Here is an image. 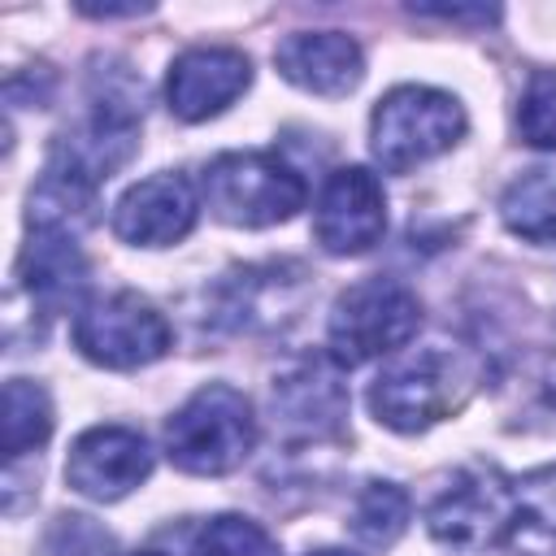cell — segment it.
<instances>
[{"label": "cell", "mask_w": 556, "mask_h": 556, "mask_svg": "<svg viewBox=\"0 0 556 556\" xmlns=\"http://www.w3.org/2000/svg\"><path fill=\"white\" fill-rule=\"evenodd\" d=\"M135 556H161V552H135Z\"/></svg>", "instance_id": "24"}, {"label": "cell", "mask_w": 556, "mask_h": 556, "mask_svg": "<svg viewBox=\"0 0 556 556\" xmlns=\"http://www.w3.org/2000/svg\"><path fill=\"white\" fill-rule=\"evenodd\" d=\"M200 191L222 222L243 230L278 226L308 200V182L278 152H222L204 165Z\"/></svg>", "instance_id": "3"}, {"label": "cell", "mask_w": 556, "mask_h": 556, "mask_svg": "<svg viewBox=\"0 0 556 556\" xmlns=\"http://www.w3.org/2000/svg\"><path fill=\"white\" fill-rule=\"evenodd\" d=\"M256 434L252 400L230 382H208L165 421V452L182 473L222 478L252 456Z\"/></svg>", "instance_id": "1"}, {"label": "cell", "mask_w": 556, "mask_h": 556, "mask_svg": "<svg viewBox=\"0 0 556 556\" xmlns=\"http://www.w3.org/2000/svg\"><path fill=\"white\" fill-rule=\"evenodd\" d=\"M465 135V109L456 96L434 87H391L369 117V148L387 174H408L421 161L447 152Z\"/></svg>", "instance_id": "4"}, {"label": "cell", "mask_w": 556, "mask_h": 556, "mask_svg": "<svg viewBox=\"0 0 556 556\" xmlns=\"http://www.w3.org/2000/svg\"><path fill=\"white\" fill-rule=\"evenodd\" d=\"M308 556H356V552H339V547H321V552H308Z\"/></svg>", "instance_id": "23"}, {"label": "cell", "mask_w": 556, "mask_h": 556, "mask_svg": "<svg viewBox=\"0 0 556 556\" xmlns=\"http://www.w3.org/2000/svg\"><path fill=\"white\" fill-rule=\"evenodd\" d=\"M17 278L43 313H61L87 287V256H83V248L74 243L70 230L30 226V239L17 256Z\"/></svg>", "instance_id": "14"}, {"label": "cell", "mask_w": 556, "mask_h": 556, "mask_svg": "<svg viewBox=\"0 0 556 556\" xmlns=\"http://www.w3.org/2000/svg\"><path fill=\"white\" fill-rule=\"evenodd\" d=\"M274 413L291 439L339 434L348 417V391L339 382V365L304 361L291 374L274 378Z\"/></svg>", "instance_id": "13"}, {"label": "cell", "mask_w": 556, "mask_h": 556, "mask_svg": "<svg viewBox=\"0 0 556 556\" xmlns=\"http://www.w3.org/2000/svg\"><path fill=\"white\" fill-rule=\"evenodd\" d=\"M513 521H517V482H508L486 460L456 469L426 508V530L434 534V543L456 552H482L513 539Z\"/></svg>", "instance_id": "6"}, {"label": "cell", "mask_w": 556, "mask_h": 556, "mask_svg": "<svg viewBox=\"0 0 556 556\" xmlns=\"http://www.w3.org/2000/svg\"><path fill=\"white\" fill-rule=\"evenodd\" d=\"M274 65L308 96H348L365 78V52L343 30H295L274 48Z\"/></svg>", "instance_id": "12"}, {"label": "cell", "mask_w": 556, "mask_h": 556, "mask_svg": "<svg viewBox=\"0 0 556 556\" xmlns=\"http://www.w3.org/2000/svg\"><path fill=\"white\" fill-rule=\"evenodd\" d=\"M113 552V539L109 530H100L91 517H56L52 530L43 534V556H109Z\"/></svg>", "instance_id": "21"}, {"label": "cell", "mask_w": 556, "mask_h": 556, "mask_svg": "<svg viewBox=\"0 0 556 556\" xmlns=\"http://www.w3.org/2000/svg\"><path fill=\"white\" fill-rule=\"evenodd\" d=\"M174 330L139 291L96 295L74 313V348L104 369H139L169 352Z\"/></svg>", "instance_id": "7"}, {"label": "cell", "mask_w": 556, "mask_h": 556, "mask_svg": "<svg viewBox=\"0 0 556 556\" xmlns=\"http://www.w3.org/2000/svg\"><path fill=\"white\" fill-rule=\"evenodd\" d=\"M469 387H473V374L452 348H443V343L413 348V352L395 356L369 382V413L387 430L417 434V430L452 417L465 404Z\"/></svg>", "instance_id": "2"}, {"label": "cell", "mask_w": 556, "mask_h": 556, "mask_svg": "<svg viewBox=\"0 0 556 556\" xmlns=\"http://www.w3.org/2000/svg\"><path fill=\"white\" fill-rule=\"evenodd\" d=\"M513 543L526 556H556V465L517 482Z\"/></svg>", "instance_id": "16"}, {"label": "cell", "mask_w": 556, "mask_h": 556, "mask_svg": "<svg viewBox=\"0 0 556 556\" xmlns=\"http://www.w3.org/2000/svg\"><path fill=\"white\" fill-rule=\"evenodd\" d=\"M500 217L530 243H556V169H526L504 191Z\"/></svg>", "instance_id": "15"}, {"label": "cell", "mask_w": 556, "mask_h": 556, "mask_svg": "<svg viewBox=\"0 0 556 556\" xmlns=\"http://www.w3.org/2000/svg\"><path fill=\"white\" fill-rule=\"evenodd\" d=\"M517 130L530 148L556 152V70H534L521 104H517Z\"/></svg>", "instance_id": "20"}, {"label": "cell", "mask_w": 556, "mask_h": 556, "mask_svg": "<svg viewBox=\"0 0 556 556\" xmlns=\"http://www.w3.org/2000/svg\"><path fill=\"white\" fill-rule=\"evenodd\" d=\"M252 83V61L239 48H187L165 74V104L178 122H208Z\"/></svg>", "instance_id": "10"}, {"label": "cell", "mask_w": 556, "mask_h": 556, "mask_svg": "<svg viewBox=\"0 0 556 556\" xmlns=\"http://www.w3.org/2000/svg\"><path fill=\"white\" fill-rule=\"evenodd\" d=\"M408 517H413V500H408L404 486H395V482H369L356 495V504H352L348 530L365 547H391L408 530Z\"/></svg>", "instance_id": "18"}, {"label": "cell", "mask_w": 556, "mask_h": 556, "mask_svg": "<svg viewBox=\"0 0 556 556\" xmlns=\"http://www.w3.org/2000/svg\"><path fill=\"white\" fill-rule=\"evenodd\" d=\"M195 213H200L195 187L182 174L161 169V174L135 182L117 200L113 230H117V239H126L135 248H169V243H178V239L191 235Z\"/></svg>", "instance_id": "11"}, {"label": "cell", "mask_w": 556, "mask_h": 556, "mask_svg": "<svg viewBox=\"0 0 556 556\" xmlns=\"http://www.w3.org/2000/svg\"><path fill=\"white\" fill-rule=\"evenodd\" d=\"M148 473H152V447L130 426H91L74 439L65 456L70 491L96 504H113L130 495L139 482H148Z\"/></svg>", "instance_id": "9"}, {"label": "cell", "mask_w": 556, "mask_h": 556, "mask_svg": "<svg viewBox=\"0 0 556 556\" xmlns=\"http://www.w3.org/2000/svg\"><path fill=\"white\" fill-rule=\"evenodd\" d=\"M191 556H278V543L261 521L239 517V513H222V517L200 526Z\"/></svg>", "instance_id": "19"}, {"label": "cell", "mask_w": 556, "mask_h": 556, "mask_svg": "<svg viewBox=\"0 0 556 556\" xmlns=\"http://www.w3.org/2000/svg\"><path fill=\"white\" fill-rule=\"evenodd\" d=\"M387 230V195L382 182L365 165H343L321 182L313 235L330 256H361Z\"/></svg>", "instance_id": "8"}, {"label": "cell", "mask_w": 556, "mask_h": 556, "mask_svg": "<svg viewBox=\"0 0 556 556\" xmlns=\"http://www.w3.org/2000/svg\"><path fill=\"white\" fill-rule=\"evenodd\" d=\"M52 434V400L30 378L4 382V456L17 460L35 447H43Z\"/></svg>", "instance_id": "17"}, {"label": "cell", "mask_w": 556, "mask_h": 556, "mask_svg": "<svg viewBox=\"0 0 556 556\" xmlns=\"http://www.w3.org/2000/svg\"><path fill=\"white\" fill-rule=\"evenodd\" d=\"M78 13H87V17H135V13H148V4H91V0H83Z\"/></svg>", "instance_id": "22"}, {"label": "cell", "mask_w": 556, "mask_h": 556, "mask_svg": "<svg viewBox=\"0 0 556 556\" xmlns=\"http://www.w3.org/2000/svg\"><path fill=\"white\" fill-rule=\"evenodd\" d=\"M417 326H421V300L404 282L365 278L348 287L330 308V326H326L330 361L339 369H352L374 356H391L417 334Z\"/></svg>", "instance_id": "5"}]
</instances>
